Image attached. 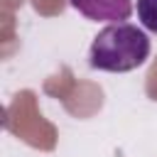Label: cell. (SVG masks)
<instances>
[{
	"label": "cell",
	"instance_id": "6da1fadb",
	"mask_svg": "<svg viewBox=\"0 0 157 157\" xmlns=\"http://www.w3.org/2000/svg\"><path fill=\"white\" fill-rule=\"evenodd\" d=\"M150 56V37L130 22L108 25L101 29L88 49V64L98 71L125 74L142 66Z\"/></svg>",
	"mask_w": 157,
	"mask_h": 157
},
{
	"label": "cell",
	"instance_id": "7a4b0ae2",
	"mask_svg": "<svg viewBox=\"0 0 157 157\" xmlns=\"http://www.w3.org/2000/svg\"><path fill=\"white\" fill-rule=\"evenodd\" d=\"M74 10L96 22H125L132 15V0H69Z\"/></svg>",
	"mask_w": 157,
	"mask_h": 157
},
{
	"label": "cell",
	"instance_id": "3957f363",
	"mask_svg": "<svg viewBox=\"0 0 157 157\" xmlns=\"http://www.w3.org/2000/svg\"><path fill=\"white\" fill-rule=\"evenodd\" d=\"M137 17L145 29L157 34V0H137Z\"/></svg>",
	"mask_w": 157,
	"mask_h": 157
}]
</instances>
